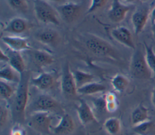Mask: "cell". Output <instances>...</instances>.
<instances>
[{
	"label": "cell",
	"mask_w": 155,
	"mask_h": 135,
	"mask_svg": "<svg viewBox=\"0 0 155 135\" xmlns=\"http://www.w3.org/2000/svg\"><path fill=\"white\" fill-rule=\"evenodd\" d=\"M84 44L88 52L101 58L118 60L119 54L115 48L105 40L94 34H87Z\"/></svg>",
	"instance_id": "6da1fadb"
},
{
	"label": "cell",
	"mask_w": 155,
	"mask_h": 135,
	"mask_svg": "<svg viewBox=\"0 0 155 135\" xmlns=\"http://www.w3.org/2000/svg\"><path fill=\"white\" fill-rule=\"evenodd\" d=\"M33 9L36 18L45 24L58 26L60 24L59 14L57 9L45 0H33Z\"/></svg>",
	"instance_id": "7a4b0ae2"
},
{
	"label": "cell",
	"mask_w": 155,
	"mask_h": 135,
	"mask_svg": "<svg viewBox=\"0 0 155 135\" xmlns=\"http://www.w3.org/2000/svg\"><path fill=\"white\" fill-rule=\"evenodd\" d=\"M134 50L130 64V74L137 79H150L153 74L147 64L145 53L140 49Z\"/></svg>",
	"instance_id": "3957f363"
},
{
	"label": "cell",
	"mask_w": 155,
	"mask_h": 135,
	"mask_svg": "<svg viewBox=\"0 0 155 135\" xmlns=\"http://www.w3.org/2000/svg\"><path fill=\"white\" fill-rule=\"evenodd\" d=\"M29 77L25 72L21 75V80L16 90L14 109L16 114L21 117L25 116L29 95Z\"/></svg>",
	"instance_id": "277c9868"
},
{
	"label": "cell",
	"mask_w": 155,
	"mask_h": 135,
	"mask_svg": "<svg viewBox=\"0 0 155 135\" xmlns=\"http://www.w3.org/2000/svg\"><path fill=\"white\" fill-rule=\"evenodd\" d=\"M52 117L50 112L35 111L30 117L29 123L34 129L44 133H50L51 131Z\"/></svg>",
	"instance_id": "5b68a950"
},
{
	"label": "cell",
	"mask_w": 155,
	"mask_h": 135,
	"mask_svg": "<svg viewBox=\"0 0 155 135\" xmlns=\"http://www.w3.org/2000/svg\"><path fill=\"white\" fill-rule=\"evenodd\" d=\"M33 112L45 111L48 112H61L62 108L59 102L48 94H41L37 97L32 105Z\"/></svg>",
	"instance_id": "8992f818"
},
{
	"label": "cell",
	"mask_w": 155,
	"mask_h": 135,
	"mask_svg": "<svg viewBox=\"0 0 155 135\" xmlns=\"http://www.w3.org/2000/svg\"><path fill=\"white\" fill-rule=\"evenodd\" d=\"M61 87L63 94L67 97L73 98L78 94L73 72L71 71L68 63H66L64 67L61 80Z\"/></svg>",
	"instance_id": "52a82bcc"
},
{
	"label": "cell",
	"mask_w": 155,
	"mask_h": 135,
	"mask_svg": "<svg viewBox=\"0 0 155 135\" xmlns=\"http://www.w3.org/2000/svg\"><path fill=\"white\" fill-rule=\"evenodd\" d=\"M59 16L67 22L71 23L75 21L80 16L82 6L79 4L68 2L57 7Z\"/></svg>",
	"instance_id": "ba28073f"
},
{
	"label": "cell",
	"mask_w": 155,
	"mask_h": 135,
	"mask_svg": "<svg viewBox=\"0 0 155 135\" xmlns=\"http://www.w3.org/2000/svg\"><path fill=\"white\" fill-rule=\"evenodd\" d=\"M131 9V5L122 3L120 0H113L108 11V18L113 22H120L125 19Z\"/></svg>",
	"instance_id": "9c48e42d"
},
{
	"label": "cell",
	"mask_w": 155,
	"mask_h": 135,
	"mask_svg": "<svg viewBox=\"0 0 155 135\" xmlns=\"http://www.w3.org/2000/svg\"><path fill=\"white\" fill-rule=\"evenodd\" d=\"M111 36L119 43L132 49H135V44L130 30L126 27L120 26L113 28L111 31Z\"/></svg>",
	"instance_id": "30bf717a"
},
{
	"label": "cell",
	"mask_w": 155,
	"mask_h": 135,
	"mask_svg": "<svg viewBox=\"0 0 155 135\" xmlns=\"http://www.w3.org/2000/svg\"><path fill=\"white\" fill-rule=\"evenodd\" d=\"M2 41L12 50L21 52L29 50L30 47L27 38L16 35H5L1 38Z\"/></svg>",
	"instance_id": "8fae6325"
},
{
	"label": "cell",
	"mask_w": 155,
	"mask_h": 135,
	"mask_svg": "<svg viewBox=\"0 0 155 135\" xmlns=\"http://www.w3.org/2000/svg\"><path fill=\"white\" fill-rule=\"evenodd\" d=\"M30 27L28 20L21 17H15L9 20L4 27L3 31L12 34H21L25 32Z\"/></svg>",
	"instance_id": "7c38bea8"
},
{
	"label": "cell",
	"mask_w": 155,
	"mask_h": 135,
	"mask_svg": "<svg viewBox=\"0 0 155 135\" xmlns=\"http://www.w3.org/2000/svg\"><path fill=\"white\" fill-rule=\"evenodd\" d=\"M74 128V123L71 116L67 113L62 115L58 123L52 126L51 131L57 135H67L71 133Z\"/></svg>",
	"instance_id": "4fadbf2b"
},
{
	"label": "cell",
	"mask_w": 155,
	"mask_h": 135,
	"mask_svg": "<svg viewBox=\"0 0 155 135\" xmlns=\"http://www.w3.org/2000/svg\"><path fill=\"white\" fill-rule=\"evenodd\" d=\"M30 83L36 88L45 91L51 89L54 86L55 78L52 74L44 72L38 76L33 77L30 80Z\"/></svg>",
	"instance_id": "5bb4252c"
},
{
	"label": "cell",
	"mask_w": 155,
	"mask_h": 135,
	"mask_svg": "<svg viewBox=\"0 0 155 135\" xmlns=\"http://www.w3.org/2000/svg\"><path fill=\"white\" fill-rule=\"evenodd\" d=\"M78 116L82 124H88L92 122H96V118L89 105L83 99L79 100L76 108Z\"/></svg>",
	"instance_id": "9a60e30c"
},
{
	"label": "cell",
	"mask_w": 155,
	"mask_h": 135,
	"mask_svg": "<svg viewBox=\"0 0 155 135\" xmlns=\"http://www.w3.org/2000/svg\"><path fill=\"white\" fill-rule=\"evenodd\" d=\"M148 19V12L145 10H136L132 15L131 22L134 33L137 35L144 29Z\"/></svg>",
	"instance_id": "2e32d148"
},
{
	"label": "cell",
	"mask_w": 155,
	"mask_h": 135,
	"mask_svg": "<svg viewBox=\"0 0 155 135\" xmlns=\"http://www.w3.org/2000/svg\"><path fill=\"white\" fill-rule=\"evenodd\" d=\"M35 38L42 44L49 46L58 44L61 38L59 33L53 29L42 30L36 34Z\"/></svg>",
	"instance_id": "e0dca14e"
},
{
	"label": "cell",
	"mask_w": 155,
	"mask_h": 135,
	"mask_svg": "<svg viewBox=\"0 0 155 135\" xmlns=\"http://www.w3.org/2000/svg\"><path fill=\"white\" fill-rule=\"evenodd\" d=\"M33 59L35 64L39 68H43L52 64L54 61V57L49 52L36 49L33 52Z\"/></svg>",
	"instance_id": "ac0fdd59"
},
{
	"label": "cell",
	"mask_w": 155,
	"mask_h": 135,
	"mask_svg": "<svg viewBox=\"0 0 155 135\" xmlns=\"http://www.w3.org/2000/svg\"><path fill=\"white\" fill-rule=\"evenodd\" d=\"M10 54H7L9 57L8 63L15 71H16L20 75L25 72V61L19 52H16L10 50Z\"/></svg>",
	"instance_id": "d6986e66"
},
{
	"label": "cell",
	"mask_w": 155,
	"mask_h": 135,
	"mask_svg": "<svg viewBox=\"0 0 155 135\" xmlns=\"http://www.w3.org/2000/svg\"><path fill=\"white\" fill-rule=\"evenodd\" d=\"M21 75L15 71L10 65H5L0 69L1 80H4L8 83H19L21 80Z\"/></svg>",
	"instance_id": "ffe728a7"
},
{
	"label": "cell",
	"mask_w": 155,
	"mask_h": 135,
	"mask_svg": "<svg viewBox=\"0 0 155 135\" xmlns=\"http://www.w3.org/2000/svg\"><path fill=\"white\" fill-rule=\"evenodd\" d=\"M106 90V86L101 83L93 81L78 89V93L81 95H93L104 92Z\"/></svg>",
	"instance_id": "44dd1931"
},
{
	"label": "cell",
	"mask_w": 155,
	"mask_h": 135,
	"mask_svg": "<svg viewBox=\"0 0 155 135\" xmlns=\"http://www.w3.org/2000/svg\"><path fill=\"white\" fill-rule=\"evenodd\" d=\"M131 119L134 126L148 120V109L142 105H139L132 112Z\"/></svg>",
	"instance_id": "7402d4cb"
},
{
	"label": "cell",
	"mask_w": 155,
	"mask_h": 135,
	"mask_svg": "<svg viewBox=\"0 0 155 135\" xmlns=\"http://www.w3.org/2000/svg\"><path fill=\"white\" fill-rule=\"evenodd\" d=\"M73 74L78 89L89 83L94 81L95 79V77L93 74L79 69L74 70L73 72Z\"/></svg>",
	"instance_id": "603a6c76"
},
{
	"label": "cell",
	"mask_w": 155,
	"mask_h": 135,
	"mask_svg": "<svg viewBox=\"0 0 155 135\" xmlns=\"http://www.w3.org/2000/svg\"><path fill=\"white\" fill-rule=\"evenodd\" d=\"M133 130L139 135H155V121L148 120L134 125Z\"/></svg>",
	"instance_id": "cb8c5ba5"
},
{
	"label": "cell",
	"mask_w": 155,
	"mask_h": 135,
	"mask_svg": "<svg viewBox=\"0 0 155 135\" xmlns=\"http://www.w3.org/2000/svg\"><path fill=\"white\" fill-rule=\"evenodd\" d=\"M111 84L114 89L119 92H124L129 85V80L122 74H116L111 80Z\"/></svg>",
	"instance_id": "d4e9b609"
},
{
	"label": "cell",
	"mask_w": 155,
	"mask_h": 135,
	"mask_svg": "<svg viewBox=\"0 0 155 135\" xmlns=\"http://www.w3.org/2000/svg\"><path fill=\"white\" fill-rule=\"evenodd\" d=\"M104 126L107 132L111 135H115L120 130V122L116 117H112L107 119L105 120Z\"/></svg>",
	"instance_id": "484cf974"
},
{
	"label": "cell",
	"mask_w": 155,
	"mask_h": 135,
	"mask_svg": "<svg viewBox=\"0 0 155 135\" xmlns=\"http://www.w3.org/2000/svg\"><path fill=\"white\" fill-rule=\"evenodd\" d=\"M145 46V57L147 64L153 72V76L155 77V53L151 46L148 45L144 43Z\"/></svg>",
	"instance_id": "4316f807"
},
{
	"label": "cell",
	"mask_w": 155,
	"mask_h": 135,
	"mask_svg": "<svg viewBox=\"0 0 155 135\" xmlns=\"http://www.w3.org/2000/svg\"><path fill=\"white\" fill-rule=\"evenodd\" d=\"M13 88L8 82L1 80L0 81V95L1 98L4 100H8L14 94Z\"/></svg>",
	"instance_id": "83f0119b"
},
{
	"label": "cell",
	"mask_w": 155,
	"mask_h": 135,
	"mask_svg": "<svg viewBox=\"0 0 155 135\" xmlns=\"http://www.w3.org/2000/svg\"><path fill=\"white\" fill-rule=\"evenodd\" d=\"M8 5L13 10L21 12H26L28 10L27 0H7Z\"/></svg>",
	"instance_id": "f1b7e54d"
},
{
	"label": "cell",
	"mask_w": 155,
	"mask_h": 135,
	"mask_svg": "<svg viewBox=\"0 0 155 135\" xmlns=\"http://www.w3.org/2000/svg\"><path fill=\"white\" fill-rule=\"evenodd\" d=\"M108 0H91V2L89 7L87 11V13H92L96 10L104 6L107 2Z\"/></svg>",
	"instance_id": "f546056e"
},
{
	"label": "cell",
	"mask_w": 155,
	"mask_h": 135,
	"mask_svg": "<svg viewBox=\"0 0 155 135\" xmlns=\"http://www.w3.org/2000/svg\"><path fill=\"white\" fill-rule=\"evenodd\" d=\"M8 119V109L2 105L0 107V125L2 127L7 122Z\"/></svg>",
	"instance_id": "4dcf8cb0"
},
{
	"label": "cell",
	"mask_w": 155,
	"mask_h": 135,
	"mask_svg": "<svg viewBox=\"0 0 155 135\" xmlns=\"http://www.w3.org/2000/svg\"><path fill=\"white\" fill-rule=\"evenodd\" d=\"M94 105L96 108L100 111L106 110V100L105 98V95L99 99H97L94 101Z\"/></svg>",
	"instance_id": "1f68e13d"
},
{
	"label": "cell",
	"mask_w": 155,
	"mask_h": 135,
	"mask_svg": "<svg viewBox=\"0 0 155 135\" xmlns=\"http://www.w3.org/2000/svg\"><path fill=\"white\" fill-rule=\"evenodd\" d=\"M117 101L106 102V111L109 112H114L117 108Z\"/></svg>",
	"instance_id": "d6a6232c"
},
{
	"label": "cell",
	"mask_w": 155,
	"mask_h": 135,
	"mask_svg": "<svg viewBox=\"0 0 155 135\" xmlns=\"http://www.w3.org/2000/svg\"><path fill=\"white\" fill-rule=\"evenodd\" d=\"M10 135H24V131L19 125H14L11 130Z\"/></svg>",
	"instance_id": "836d02e7"
},
{
	"label": "cell",
	"mask_w": 155,
	"mask_h": 135,
	"mask_svg": "<svg viewBox=\"0 0 155 135\" xmlns=\"http://www.w3.org/2000/svg\"><path fill=\"white\" fill-rule=\"evenodd\" d=\"M105 98L106 102L116 101V96L115 94L113 93V92H107L105 95Z\"/></svg>",
	"instance_id": "e575fe53"
},
{
	"label": "cell",
	"mask_w": 155,
	"mask_h": 135,
	"mask_svg": "<svg viewBox=\"0 0 155 135\" xmlns=\"http://www.w3.org/2000/svg\"><path fill=\"white\" fill-rule=\"evenodd\" d=\"M0 60L1 61H5V62H8L9 61V57L7 54H6L5 52L3 51V50L1 48L0 49Z\"/></svg>",
	"instance_id": "d590c367"
},
{
	"label": "cell",
	"mask_w": 155,
	"mask_h": 135,
	"mask_svg": "<svg viewBox=\"0 0 155 135\" xmlns=\"http://www.w3.org/2000/svg\"><path fill=\"white\" fill-rule=\"evenodd\" d=\"M151 21L152 25L155 24V7L153 9L151 12Z\"/></svg>",
	"instance_id": "8d00e7d4"
},
{
	"label": "cell",
	"mask_w": 155,
	"mask_h": 135,
	"mask_svg": "<svg viewBox=\"0 0 155 135\" xmlns=\"http://www.w3.org/2000/svg\"><path fill=\"white\" fill-rule=\"evenodd\" d=\"M151 100H152V103L153 104V105L155 107V88L154 89L153 93H152V96H151Z\"/></svg>",
	"instance_id": "74e56055"
},
{
	"label": "cell",
	"mask_w": 155,
	"mask_h": 135,
	"mask_svg": "<svg viewBox=\"0 0 155 135\" xmlns=\"http://www.w3.org/2000/svg\"><path fill=\"white\" fill-rule=\"evenodd\" d=\"M151 32H152V35L154 38L155 39V24L152 25V29H151Z\"/></svg>",
	"instance_id": "f35d334b"
},
{
	"label": "cell",
	"mask_w": 155,
	"mask_h": 135,
	"mask_svg": "<svg viewBox=\"0 0 155 135\" xmlns=\"http://www.w3.org/2000/svg\"><path fill=\"white\" fill-rule=\"evenodd\" d=\"M124 2L127 3V4H131L132 2H134V1H136V0H122Z\"/></svg>",
	"instance_id": "ab89813d"
},
{
	"label": "cell",
	"mask_w": 155,
	"mask_h": 135,
	"mask_svg": "<svg viewBox=\"0 0 155 135\" xmlns=\"http://www.w3.org/2000/svg\"><path fill=\"white\" fill-rule=\"evenodd\" d=\"M48 1H54V2H60L62 0H48Z\"/></svg>",
	"instance_id": "60d3db41"
},
{
	"label": "cell",
	"mask_w": 155,
	"mask_h": 135,
	"mask_svg": "<svg viewBox=\"0 0 155 135\" xmlns=\"http://www.w3.org/2000/svg\"><path fill=\"white\" fill-rule=\"evenodd\" d=\"M140 1H142V2H145V1H148V0H140Z\"/></svg>",
	"instance_id": "b9f144b4"
}]
</instances>
